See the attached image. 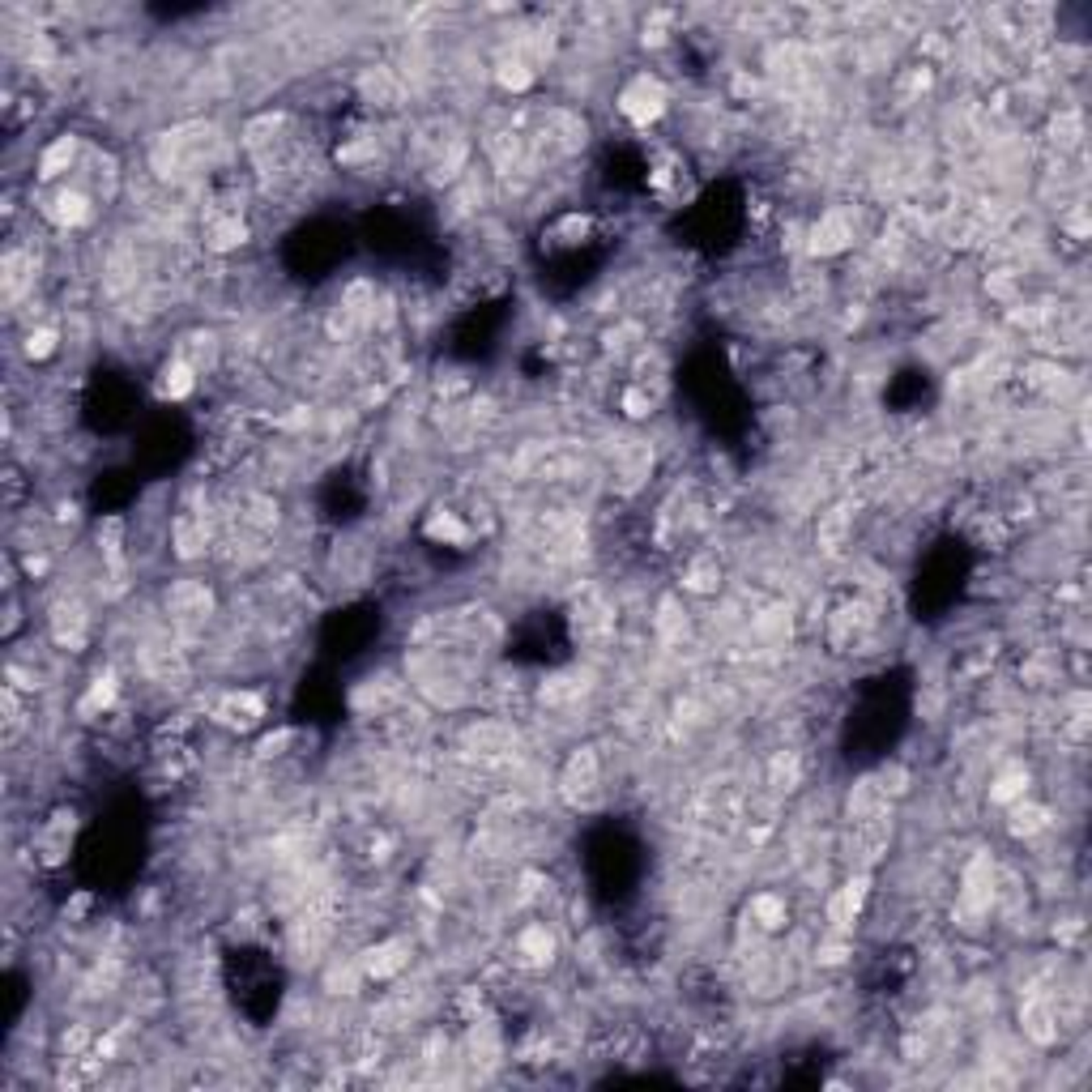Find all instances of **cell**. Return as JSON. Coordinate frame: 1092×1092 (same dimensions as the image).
Returning a JSON list of instances; mask_svg holds the SVG:
<instances>
[{"mask_svg":"<svg viewBox=\"0 0 1092 1092\" xmlns=\"http://www.w3.org/2000/svg\"><path fill=\"white\" fill-rule=\"evenodd\" d=\"M623 115H632L636 124H648V120H657L661 111H666V90H661V82L657 77H636L628 90H623Z\"/></svg>","mask_w":1092,"mask_h":1092,"instance_id":"obj_1","label":"cell"},{"mask_svg":"<svg viewBox=\"0 0 1092 1092\" xmlns=\"http://www.w3.org/2000/svg\"><path fill=\"white\" fill-rule=\"evenodd\" d=\"M401 951H405V944H380V947H372V951H367V960H363V964H367V973H372V977H393L401 964H405V956H401Z\"/></svg>","mask_w":1092,"mask_h":1092,"instance_id":"obj_2","label":"cell"},{"mask_svg":"<svg viewBox=\"0 0 1092 1092\" xmlns=\"http://www.w3.org/2000/svg\"><path fill=\"white\" fill-rule=\"evenodd\" d=\"M845 240H849V227H845L841 214H828L819 227H815V235H811V248L815 252H837L845 248Z\"/></svg>","mask_w":1092,"mask_h":1092,"instance_id":"obj_3","label":"cell"},{"mask_svg":"<svg viewBox=\"0 0 1092 1092\" xmlns=\"http://www.w3.org/2000/svg\"><path fill=\"white\" fill-rule=\"evenodd\" d=\"M73 149H77V141H73V137H60L56 146H48V149H43V158H39V175H43V180H56L60 171H69V162H73Z\"/></svg>","mask_w":1092,"mask_h":1092,"instance_id":"obj_4","label":"cell"},{"mask_svg":"<svg viewBox=\"0 0 1092 1092\" xmlns=\"http://www.w3.org/2000/svg\"><path fill=\"white\" fill-rule=\"evenodd\" d=\"M56 218H60L64 227H77V222L90 218V205H86L82 193H60V197H56Z\"/></svg>","mask_w":1092,"mask_h":1092,"instance_id":"obj_5","label":"cell"},{"mask_svg":"<svg viewBox=\"0 0 1092 1092\" xmlns=\"http://www.w3.org/2000/svg\"><path fill=\"white\" fill-rule=\"evenodd\" d=\"M162 393L167 398H188L193 393V367L188 363H171L162 372Z\"/></svg>","mask_w":1092,"mask_h":1092,"instance_id":"obj_6","label":"cell"},{"mask_svg":"<svg viewBox=\"0 0 1092 1092\" xmlns=\"http://www.w3.org/2000/svg\"><path fill=\"white\" fill-rule=\"evenodd\" d=\"M222 713H235L231 726H252V721L260 717V700H256V695H231Z\"/></svg>","mask_w":1092,"mask_h":1092,"instance_id":"obj_7","label":"cell"},{"mask_svg":"<svg viewBox=\"0 0 1092 1092\" xmlns=\"http://www.w3.org/2000/svg\"><path fill=\"white\" fill-rule=\"evenodd\" d=\"M1024 1029H1029V1037L1049 1042V1037H1054V1029H1049V1007L1033 1003V1007H1029V1016H1024Z\"/></svg>","mask_w":1092,"mask_h":1092,"instance_id":"obj_8","label":"cell"},{"mask_svg":"<svg viewBox=\"0 0 1092 1092\" xmlns=\"http://www.w3.org/2000/svg\"><path fill=\"white\" fill-rule=\"evenodd\" d=\"M56 350V333L51 329H39V333H30V346H26V354L30 359H43V354H51Z\"/></svg>","mask_w":1092,"mask_h":1092,"instance_id":"obj_9","label":"cell"}]
</instances>
